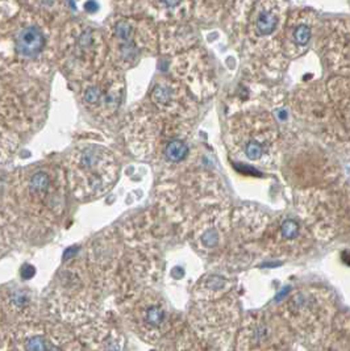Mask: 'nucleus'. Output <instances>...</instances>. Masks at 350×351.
<instances>
[{
    "mask_svg": "<svg viewBox=\"0 0 350 351\" xmlns=\"http://www.w3.org/2000/svg\"><path fill=\"white\" fill-rule=\"evenodd\" d=\"M287 316L292 325L304 335L323 330L327 319L332 315L331 302L318 291H302L287 304Z\"/></svg>",
    "mask_w": 350,
    "mask_h": 351,
    "instance_id": "obj_3",
    "label": "nucleus"
},
{
    "mask_svg": "<svg viewBox=\"0 0 350 351\" xmlns=\"http://www.w3.org/2000/svg\"><path fill=\"white\" fill-rule=\"evenodd\" d=\"M320 49L328 64L341 75H350V23L332 20L321 24Z\"/></svg>",
    "mask_w": 350,
    "mask_h": 351,
    "instance_id": "obj_4",
    "label": "nucleus"
},
{
    "mask_svg": "<svg viewBox=\"0 0 350 351\" xmlns=\"http://www.w3.org/2000/svg\"><path fill=\"white\" fill-rule=\"evenodd\" d=\"M115 29H116L117 37H120L121 40H128V38L130 37V34H132V28H130V25H129L128 23H126V21L117 23Z\"/></svg>",
    "mask_w": 350,
    "mask_h": 351,
    "instance_id": "obj_13",
    "label": "nucleus"
},
{
    "mask_svg": "<svg viewBox=\"0 0 350 351\" xmlns=\"http://www.w3.org/2000/svg\"><path fill=\"white\" fill-rule=\"evenodd\" d=\"M288 341L287 329L281 319L270 313L257 315L244 328L240 348L244 349H279Z\"/></svg>",
    "mask_w": 350,
    "mask_h": 351,
    "instance_id": "obj_5",
    "label": "nucleus"
},
{
    "mask_svg": "<svg viewBox=\"0 0 350 351\" xmlns=\"http://www.w3.org/2000/svg\"><path fill=\"white\" fill-rule=\"evenodd\" d=\"M183 0H162V3L167 7V8H176L178 5H180Z\"/></svg>",
    "mask_w": 350,
    "mask_h": 351,
    "instance_id": "obj_14",
    "label": "nucleus"
},
{
    "mask_svg": "<svg viewBox=\"0 0 350 351\" xmlns=\"http://www.w3.org/2000/svg\"><path fill=\"white\" fill-rule=\"evenodd\" d=\"M189 154V145L182 140H172L169 141L165 147V156L170 162H182Z\"/></svg>",
    "mask_w": 350,
    "mask_h": 351,
    "instance_id": "obj_10",
    "label": "nucleus"
},
{
    "mask_svg": "<svg viewBox=\"0 0 350 351\" xmlns=\"http://www.w3.org/2000/svg\"><path fill=\"white\" fill-rule=\"evenodd\" d=\"M45 45L44 34L37 27L23 29L17 37V51L27 58L37 57Z\"/></svg>",
    "mask_w": 350,
    "mask_h": 351,
    "instance_id": "obj_8",
    "label": "nucleus"
},
{
    "mask_svg": "<svg viewBox=\"0 0 350 351\" xmlns=\"http://www.w3.org/2000/svg\"><path fill=\"white\" fill-rule=\"evenodd\" d=\"M165 319H166V312L161 305H157V304L150 305L145 312V322L152 329L161 328V325L165 322Z\"/></svg>",
    "mask_w": 350,
    "mask_h": 351,
    "instance_id": "obj_11",
    "label": "nucleus"
},
{
    "mask_svg": "<svg viewBox=\"0 0 350 351\" xmlns=\"http://www.w3.org/2000/svg\"><path fill=\"white\" fill-rule=\"evenodd\" d=\"M272 243L271 246L277 247L278 253H298L299 246H305L304 241H308V234L304 230V225L296 221L295 219H285L282 223H278L277 228L271 230L270 234Z\"/></svg>",
    "mask_w": 350,
    "mask_h": 351,
    "instance_id": "obj_7",
    "label": "nucleus"
},
{
    "mask_svg": "<svg viewBox=\"0 0 350 351\" xmlns=\"http://www.w3.org/2000/svg\"><path fill=\"white\" fill-rule=\"evenodd\" d=\"M318 15L311 10L288 12L282 36V51L285 57L295 58L303 54L318 31Z\"/></svg>",
    "mask_w": 350,
    "mask_h": 351,
    "instance_id": "obj_6",
    "label": "nucleus"
},
{
    "mask_svg": "<svg viewBox=\"0 0 350 351\" xmlns=\"http://www.w3.org/2000/svg\"><path fill=\"white\" fill-rule=\"evenodd\" d=\"M278 127L266 112H248L233 119L229 147L240 162L270 167L277 157Z\"/></svg>",
    "mask_w": 350,
    "mask_h": 351,
    "instance_id": "obj_1",
    "label": "nucleus"
},
{
    "mask_svg": "<svg viewBox=\"0 0 350 351\" xmlns=\"http://www.w3.org/2000/svg\"><path fill=\"white\" fill-rule=\"evenodd\" d=\"M287 16L286 0H255L245 21L249 50L269 61L283 57L282 36Z\"/></svg>",
    "mask_w": 350,
    "mask_h": 351,
    "instance_id": "obj_2",
    "label": "nucleus"
},
{
    "mask_svg": "<svg viewBox=\"0 0 350 351\" xmlns=\"http://www.w3.org/2000/svg\"><path fill=\"white\" fill-rule=\"evenodd\" d=\"M86 10H87L89 12H94L95 10H97V4H96L94 0H90V1L86 3Z\"/></svg>",
    "mask_w": 350,
    "mask_h": 351,
    "instance_id": "obj_15",
    "label": "nucleus"
},
{
    "mask_svg": "<svg viewBox=\"0 0 350 351\" xmlns=\"http://www.w3.org/2000/svg\"><path fill=\"white\" fill-rule=\"evenodd\" d=\"M50 184V179L45 173H37L32 176L30 189L33 193H44L47 192Z\"/></svg>",
    "mask_w": 350,
    "mask_h": 351,
    "instance_id": "obj_12",
    "label": "nucleus"
},
{
    "mask_svg": "<svg viewBox=\"0 0 350 351\" xmlns=\"http://www.w3.org/2000/svg\"><path fill=\"white\" fill-rule=\"evenodd\" d=\"M328 94L334 100V107L344 116L350 130V80L338 78L328 86Z\"/></svg>",
    "mask_w": 350,
    "mask_h": 351,
    "instance_id": "obj_9",
    "label": "nucleus"
}]
</instances>
